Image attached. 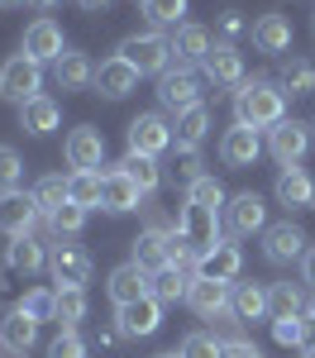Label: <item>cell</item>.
I'll list each match as a JSON object with an SVG mask.
<instances>
[{
    "instance_id": "d6986e66",
    "label": "cell",
    "mask_w": 315,
    "mask_h": 358,
    "mask_svg": "<svg viewBox=\"0 0 315 358\" xmlns=\"http://www.w3.org/2000/svg\"><path fill=\"white\" fill-rule=\"evenodd\" d=\"M200 72H205V82H215V86H239L244 82V57H239V48L225 38V43H215V48L205 53Z\"/></svg>"
},
{
    "instance_id": "6f0895ef",
    "label": "cell",
    "mask_w": 315,
    "mask_h": 358,
    "mask_svg": "<svg viewBox=\"0 0 315 358\" xmlns=\"http://www.w3.org/2000/svg\"><path fill=\"white\" fill-rule=\"evenodd\" d=\"M311 134H315V124H311Z\"/></svg>"
},
{
    "instance_id": "3957f363",
    "label": "cell",
    "mask_w": 315,
    "mask_h": 358,
    "mask_svg": "<svg viewBox=\"0 0 315 358\" xmlns=\"http://www.w3.org/2000/svg\"><path fill=\"white\" fill-rule=\"evenodd\" d=\"M0 96L10 101V106H24L34 96H43V67L34 62V57L15 53L5 67H0Z\"/></svg>"
},
{
    "instance_id": "816d5d0a",
    "label": "cell",
    "mask_w": 315,
    "mask_h": 358,
    "mask_svg": "<svg viewBox=\"0 0 315 358\" xmlns=\"http://www.w3.org/2000/svg\"><path fill=\"white\" fill-rule=\"evenodd\" d=\"M306 320H311V325H315V292H311V296H306Z\"/></svg>"
},
{
    "instance_id": "8d00e7d4",
    "label": "cell",
    "mask_w": 315,
    "mask_h": 358,
    "mask_svg": "<svg viewBox=\"0 0 315 358\" xmlns=\"http://www.w3.org/2000/svg\"><path fill=\"white\" fill-rule=\"evenodd\" d=\"M101 187H105V172H67V201L77 206H101Z\"/></svg>"
},
{
    "instance_id": "6da1fadb",
    "label": "cell",
    "mask_w": 315,
    "mask_h": 358,
    "mask_svg": "<svg viewBox=\"0 0 315 358\" xmlns=\"http://www.w3.org/2000/svg\"><path fill=\"white\" fill-rule=\"evenodd\" d=\"M286 120V91L277 82H239L234 86V124L272 129Z\"/></svg>"
},
{
    "instance_id": "5bb4252c",
    "label": "cell",
    "mask_w": 315,
    "mask_h": 358,
    "mask_svg": "<svg viewBox=\"0 0 315 358\" xmlns=\"http://www.w3.org/2000/svg\"><path fill=\"white\" fill-rule=\"evenodd\" d=\"M48 273H53L57 287H86V282H91V253L57 239L53 253H48Z\"/></svg>"
},
{
    "instance_id": "681fc988",
    "label": "cell",
    "mask_w": 315,
    "mask_h": 358,
    "mask_svg": "<svg viewBox=\"0 0 315 358\" xmlns=\"http://www.w3.org/2000/svg\"><path fill=\"white\" fill-rule=\"evenodd\" d=\"M301 277L311 282V292H315V248H306V258H301Z\"/></svg>"
},
{
    "instance_id": "f546056e",
    "label": "cell",
    "mask_w": 315,
    "mask_h": 358,
    "mask_svg": "<svg viewBox=\"0 0 315 358\" xmlns=\"http://www.w3.org/2000/svg\"><path fill=\"white\" fill-rule=\"evenodd\" d=\"M210 134V110H205V101L191 106V110L177 115V124H172V138H177V148H200Z\"/></svg>"
},
{
    "instance_id": "7dc6e473",
    "label": "cell",
    "mask_w": 315,
    "mask_h": 358,
    "mask_svg": "<svg viewBox=\"0 0 315 358\" xmlns=\"http://www.w3.org/2000/svg\"><path fill=\"white\" fill-rule=\"evenodd\" d=\"M48 358H86V339L77 330H62L53 344H48Z\"/></svg>"
},
{
    "instance_id": "44dd1931",
    "label": "cell",
    "mask_w": 315,
    "mask_h": 358,
    "mask_svg": "<svg viewBox=\"0 0 315 358\" xmlns=\"http://www.w3.org/2000/svg\"><path fill=\"white\" fill-rule=\"evenodd\" d=\"M38 325H43V320H34L29 310L15 306V310L0 320V349H10V354H29L34 339H38Z\"/></svg>"
},
{
    "instance_id": "bcb514c9",
    "label": "cell",
    "mask_w": 315,
    "mask_h": 358,
    "mask_svg": "<svg viewBox=\"0 0 315 358\" xmlns=\"http://www.w3.org/2000/svg\"><path fill=\"white\" fill-rule=\"evenodd\" d=\"M20 310H29L34 320H53V292H43V287H34L20 296Z\"/></svg>"
},
{
    "instance_id": "f35d334b",
    "label": "cell",
    "mask_w": 315,
    "mask_h": 358,
    "mask_svg": "<svg viewBox=\"0 0 315 358\" xmlns=\"http://www.w3.org/2000/svg\"><path fill=\"white\" fill-rule=\"evenodd\" d=\"M186 201H196V206H205V210H215V215H220V210L229 206L225 187H220V182L210 177V172H205L200 182H191V187H186Z\"/></svg>"
},
{
    "instance_id": "30bf717a",
    "label": "cell",
    "mask_w": 315,
    "mask_h": 358,
    "mask_svg": "<svg viewBox=\"0 0 315 358\" xmlns=\"http://www.w3.org/2000/svg\"><path fill=\"white\" fill-rule=\"evenodd\" d=\"M158 325H163V306L153 301V296L115 306V330H119V339H148V334H158Z\"/></svg>"
},
{
    "instance_id": "d590c367",
    "label": "cell",
    "mask_w": 315,
    "mask_h": 358,
    "mask_svg": "<svg viewBox=\"0 0 315 358\" xmlns=\"http://www.w3.org/2000/svg\"><path fill=\"white\" fill-rule=\"evenodd\" d=\"M119 167L139 182L143 196H153V192H158V182H163V167H158V158H148V153H124V158H119Z\"/></svg>"
},
{
    "instance_id": "52a82bcc",
    "label": "cell",
    "mask_w": 315,
    "mask_h": 358,
    "mask_svg": "<svg viewBox=\"0 0 315 358\" xmlns=\"http://www.w3.org/2000/svg\"><path fill=\"white\" fill-rule=\"evenodd\" d=\"M62 158H67L72 172H101V163H105V134L96 124H77L67 134V143H62Z\"/></svg>"
},
{
    "instance_id": "5b68a950",
    "label": "cell",
    "mask_w": 315,
    "mask_h": 358,
    "mask_svg": "<svg viewBox=\"0 0 315 358\" xmlns=\"http://www.w3.org/2000/svg\"><path fill=\"white\" fill-rule=\"evenodd\" d=\"M311 124H301V120H282V124H272L268 129V153H272V163L277 167H301V158L311 153Z\"/></svg>"
},
{
    "instance_id": "8992f818",
    "label": "cell",
    "mask_w": 315,
    "mask_h": 358,
    "mask_svg": "<svg viewBox=\"0 0 315 358\" xmlns=\"http://www.w3.org/2000/svg\"><path fill=\"white\" fill-rule=\"evenodd\" d=\"M124 143H129V153H148V158H158V153H168L177 138H172V124L163 120V115L148 110V115H134V120H129Z\"/></svg>"
},
{
    "instance_id": "ab89813d",
    "label": "cell",
    "mask_w": 315,
    "mask_h": 358,
    "mask_svg": "<svg viewBox=\"0 0 315 358\" xmlns=\"http://www.w3.org/2000/svg\"><path fill=\"white\" fill-rule=\"evenodd\" d=\"M177 354L182 358H225V339H215L210 330H191L186 339H182Z\"/></svg>"
},
{
    "instance_id": "ac0fdd59",
    "label": "cell",
    "mask_w": 315,
    "mask_h": 358,
    "mask_svg": "<svg viewBox=\"0 0 315 358\" xmlns=\"http://www.w3.org/2000/svg\"><path fill=\"white\" fill-rule=\"evenodd\" d=\"M91 86H96V91H101L105 101H124V96H129V91L139 86V72H134V67H129L124 57L115 53V57H105V62L96 67V82H91Z\"/></svg>"
},
{
    "instance_id": "b9f144b4",
    "label": "cell",
    "mask_w": 315,
    "mask_h": 358,
    "mask_svg": "<svg viewBox=\"0 0 315 358\" xmlns=\"http://www.w3.org/2000/svg\"><path fill=\"white\" fill-rule=\"evenodd\" d=\"M20 187H24V158H20L10 143H0V196L20 192Z\"/></svg>"
},
{
    "instance_id": "2e32d148",
    "label": "cell",
    "mask_w": 315,
    "mask_h": 358,
    "mask_svg": "<svg viewBox=\"0 0 315 358\" xmlns=\"http://www.w3.org/2000/svg\"><path fill=\"white\" fill-rule=\"evenodd\" d=\"M139 201H143L139 182L115 163L110 172H105V187H101V210H110V215H129V210H139Z\"/></svg>"
},
{
    "instance_id": "9a60e30c",
    "label": "cell",
    "mask_w": 315,
    "mask_h": 358,
    "mask_svg": "<svg viewBox=\"0 0 315 358\" xmlns=\"http://www.w3.org/2000/svg\"><path fill=\"white\" fill-rule=\"evenodd\" d=\"M229 282H215V277H191V287H186V306L196 310L200 320H220V315H229Z\"/></svg>"
},
{
    "instance_id": "e0dca14e",
    "label": "cell",
    "mask_w": 315,
    "mask_h": 358,
    "mask_svg": "<svg viewBox=\"0 0 315 358\" xmlns=\"http://www.w3.org/2000/svg\"><path fill=\"white\" fill-rule=\"evenodd\" d=\"M263 148H268V143L258 138V129H249V124H229L225 138H220V163L225 167H254Z\"/></svg>"
},
{
    "instance_id": "e575fe53",
    "label": "cell",
    "mask_w": 315,
    "mask_h": 358,
    "mask_svg": "<svg viewBox=\"0 0 315 358\" xmlns=\"http://www.w3.org/2000/svg\"><path fill=\"white\" fill-rule=\"evenodd\" d=\"M186 287H191V273H182V268H163V273H153L148 296H153L158 306H172V301H186Z\"/></svg>"
},
{
    "instance_id": "ee69618b",
    "label": "cell",
    "mask_w": 315,
    "mask_h": 358,
    "mask_svg": "<svg viewBox=\"0 0 315 358\" xmlns=\"http://www.w3.org/2000/svg\"><path fill=\"white\" fill-rule=\"evenodd\" d=\"M143 15L158 29H182V15H186V0H143Z\"/></svg>"
},
{
    "instance_id": "4316f807",
    "label": "cell",
    "mask_w": 315,
    "mask_h": 358,
    "mask_svg": "<svg viewBox=\"0 0 315 358\" xmlns=\"http://www.w3.org/2000/svg\"><path fill=\"white\" fill-rule=\"evenodd\" d=\"M254 48L268 57H282L291 48V20L286 15H263L254 24Z\"/></svg>"
},
{
    "instance_id": "484cf974",
    "label": "cell",
    "mask_w": 315,
    "mask_h": 358,
    "mask_svg": "<svg viewBox=\"0 0 315 358\" xmlns=\"http://www.w3.org/2000/svg\"><path fill=\"white\" fill-rule=\"evenodd\" d=\"M229 315H234L239 325L263 320V315H268V287H258V282H234V292H229Z\"/></svg>"
},
{
    "instance_id": "9c48e42d",
    "label": "cell",
    "mask_w": 315,
    "mask_h": 358,
    "mask_svg": "<svg viewBox=\"0 0 315 358\" xmlns=\"http://www.w3.org/2000/svg\"><path fill=\"white\" fill-rule=\"evenodd\" d=\"M225 229H229V239L263 234V229H268V206H263V196H258V192L229 196V206H225Z\"/></svg>"
},
{
    "instance_id": "ffe728a7",
    "label": "cell",
    "mask_w": 315,
    "mask_h": 358,
    "mask_svg": "<svg viewBox=\"0 0 315 358\" xmlns=\"http://www.w3.org/2000/svg\"><path fill=\"white\" fill-rule=\"evenodd\" d=\"M210 48H215V43H210V29L205 24H182L172 34V62H177V67H200Z\"/></svg>"
},
{
    "instance_id": "11a10c76",
    "label": "cell",
    "mask_w": 315,
    "mask_h": 358,
    "mask_svg": "<svg viewBox=\"0 0 315 358\" xmlns=\"http://www.w3.org/2000/svg\"><path fill=\"white\" fill-rule=\"evenodd\" d=\"M301 358H315V344H306V349H301Z\"/></svg>"
},
{
    "instance_id": "cb8c5ba5",
    "label": "cell",
    "mask_w": 315,
    "mask_h": 358,
    "mask_svg": "<svg viewBox=\"0 0 315 358\" xmlns=\"http://www.w3.org/2000/svg\"><path fill=\"white\" fill-rule=\"evenodd\" d=\"M272 192H277V201H282L286 210H306V206H315V182L301 172V167H282Z\"/></svg>"
},
{
    "instance_id": "74e56055",
    "label": "cell",
    "mask_w": 315,
    "mask_h": 358,
    "mask_svg": "<svg viewBox=\"0 0 315 358\" xmlns=\"http://www.w3.org/2000/svg\"><path fill=\"white\" fill-rule=\"evenodd\" d=\"M48 229H53L57 239H72V234H82V229H86V206H77V201L57 206L53 215H48Z\"/></svg>"
},
{
    "instance_id": "d6a6232c",
    "label": "cell",
    "mask_w": 315,
    "mask_h": 358,
    "mask_svg": "<svg viewBox=\"0 0 315 358\" xmlns=\"http://www.w3.org/2000/svg\"><path fill=\"white\" fill-rule=\"evenodd\" d=\"M291 315H306V292L291 282H272L268 287V320H291Z\"/></svg>"
},
{
    "instance_id": "60d3db41",
    "label": "cell",
    "mask_w": 315,
    "mask_h": 358,
    "mask_svg": "<svg viewBox=\"0 0 315 358\" xmlns=\"http://www.w3.org/2000/svg\"><path fill=\"white\" fill-rule=\"evenodd\" d=\"M34 201H38L43 220H48L57 206H67V177H57V172H53V177H43V182L34 187Z\"/></svg>"
},
{
    "instance_id": "7c38bea8",
    "label": "cell",
    "mask_w": 315,
    "mask_h": 358,
    "mask_svg": "<svg viewBox=\"0 0 315 358\" xmlns=\"http://www.w3.org/2000/svg\"><path fill=\"white\" fill-rule=\"evenodd\" d=\"M20 53L34 57L38 67H48V62H57V57L67 53V38H62V29H57L48 15H38V20L24 29V43H20Z\"/></svg>"
},
{
    "instance_id": "8fae6325",
    "label": "cell",
    "mask_w": 315,
    "mask_h": 358,
    "mask_svg": "<svg viewBox=\"0 0 315 358\" xmlns=\"http://www.w3.org/2000/svg\"><path fill=\"white\" fill-rule=\"evenodd\" d=\"M38 220H43V210H38L34 192H5L0 196V234L24 239V234H34Z\"/></svg>"
},
{
    "instance_id": "603a6c76",
    "label": "cell",
    "mask_w": 315,
    "mask_h": 358,
    "mask_svg": "<svg viewBox=\"0 0 315 358\" xmlns=\"http://www.w3.org/2000/svg\"><path fill=\"white\" fill-rule=\"evenodd\" d=\"M168 234L172 229H139V239H134V253H129V263H139L143 273H163L168 268Z\"/></svg>"
},
{
    "instance_id": "7a4b0ae2",
    "label": "cell",
    "mask_w": 315,
    "mask_h": 358,
    "mask_svg": "<svg viewBox=\"0 0 315 358\" xmlns=\"http://www.w3.org/2000/svg\"><path fill=\"white\" fill-rule=\"evenodd\" d=\"M119 57H124L139 77H163L172 67V38H163L158 29H153V34H129V38L119 43Z\"/></svg>"
},
{
    "instance_id": "9f6ffc18",
    "label": "cell",
    "mask_w": 315,
    "mask_h": 358,
    "mask_svg": "<svg viewBox=\"0 0 315 358\" xmlns=\"http://www.w3.org/2000/svg\"><path fill=\"white\" fill-rule=\"evenodd\" d=\"M153 358H182V354H177V349H168V354H153Z\"/></svg>"
},
{
    "instance_id": "f5cc1de1",
    "label": "cell",
    "mask_w": 315,
    "mask_h": 358,
    "mask_svg": "<svg viewBox=\"0 0 315 358\" xmlns=\"http://www.w3.org/2000/svg\"><path fill=\"white\" fill-rule=\"evenodd\" d=\"M29 5H38V10H53L57 0H29Z\"/></svg>"
},
{
    "instance_id": "f907efd6",
    "label": "cell",
    "mask_w": 315,
    "mask_h": 358,
    "mask_svg": "<svg viewBox=\"0 0 315 358\" xmlns=\"http://www.w3.org/2000/svg\"><path fill=\"white\" fill-rule=\"evenodd\" d=\"M77 5H82V10H105L110 0H77Z\"/></svg>"
},
{
    "instance_id": "4fadbf2b",
    "label": "cell",
    "mask_w": 315,
    "mask_h": 358,
    "mask_svg": "<svg viewBox=\"0 0 315 358\" xmlns=\"http://www.w3.org/2000/svg\"><path fill=\"white\" fill-rule=\"evenodd\" d=\"M263 258H268L272 268H286V263L306 258V234H301L291 220L268 224V229H263Z\"/></svg>"
},
{
    "instance_id": "4dcf8cb0",
    "label": "cell",
    "mask_w": 315,
    "mask_h": 358,
    "mask_svg": "<svg viewBox=\"0 0 315 358\" xmlns=\"http://www.w3.org/2000/svg\"><path fill=\"white\" fill-rule=\"evenodd\" d=\"M5 268L10 273H38V268H48V253H43V244L34 239V234H24V239H10V248H5Z\"/></svg>"
},
{
    "instance_id": "f6af8a7d",
    "label": "cell",
    "mask_w": 315,
    "mask_h": 358,
    "mask_svg": "<svg viewBox=\"0 0 315 358\" xmlns=\"http://www.w3.org/2000/svg\"><path fill=\"white\" fill-rule=\"evenodd\" d=\"M172 172L191 187V182H200L205 177V158H200V148H177V158H172Z\"/></svg>"
},
{
    "instance_id": "83f0119b",
    "label": "cell",
    "mask_w": 315,
    "mask_h": 358,
    "mask_svg": "<svg viewBox=\"0 0 315 358\" xmlns=\"http://www.w3.org/2000/svg\"><path fill=\"white\" fill-rule=\"evenodd\" d=\"M200 277H215V282H239V273H244V253H239V244H220V248H210L205 258H200Z\"/></svg>"
},
{
    "instance_id": "836d02e7",
    "label": "cell",
    "mask_w": 315,
    "mask_h": 358,
    "mask_svg": "<svg viewBox=\"0 0 315 358\" xmlns=\"http://www.w3.org/2000/svg\"><path fill=\"white\" fill-rule=\"evenodd\" d=\"M277 86H282L286 96H311L315 91V67L301 53L282 57V77H277Z\"/></svg>"
},
{
    "instance_id": "ba28073f",
    "label": "cell",
    "mask_w": 315,
    "mask_h": 358,
    "mask_svg": "<svg viewBox=\"0 0 315 358\" xmlns=\"http://www.w3.org/2000/svg\"><path fill=\"white\" fill-rule=\"evenodd\" d=\"M158 106L172 110V115L200 106V77L191 72V67H168V72L158 77Z\"/></svg>"
},
{
    "instance_id": "d4e9b609",
    "label": "cell",
    "mask_w": 315,
    "mask_h": 358,
    "mask_svg": "<svg viewBox=\"0 0 315 358\" xmlns=\"http://www.w3.org/2000/svg\"><path fill=\"white\" fill-rule=\"evenodd\" d=\"M57 124H62V106L53 96H34V101L20 106V129L24 134H53Z\"/></svg>"
},
{
    "instance_id": "680465c9",
    "label": "cell",
    "mask_w": 315,
    "mask_h": 358,
    "mask_svg": "<svg viewBox=\"0 0 315 358\" xmlns=\"http://www.w3.org/2000/svg\"><path fill=\"white\" fill-rule=\"evenodd\" d=\"M139 5H143V0H139Z\"/></svg>"
},
{
    "instance_id": "1f68e13d",
    "label": "cell",
    "mask_w": 315,
    "mask_h": 358,
    "mask_svg": "<svg viewBox=\"0 0 315 358\" xmlns=\"http://www.w3.org/2000/svg\"><path fill=\"white\" fill-rule=\"evenodd\" d=\"M53 320L62 330H77L86 320V287H53Z\"/></svg>"
},
{
    "instance_id": "c3c4849f",
    "label": "cell",
    "mask_w": 315,
    "mask_h": 358,
    "mask_svg": "<svg viewBox=\"0 0 315 358\" xmlns=\"http://www.w3.org/2000/svg\"><path fill=\"white\" fill-rule=\"evenodd\" d=\"M220 29H225L229 38H234V34H239V29H244V20H239V15H234V10H225V15H220Z\"/></svg>"
},
{
    "instance_id": "db71d44e",
    "label": "cell",
    "mask_w": 315,
    "mask_h": 358,
    "mask_svg": "<svg viewBox=\"0 0 315 358\" xmlns=\"http://www.w3.org/2000/svg\"><path fill=\"white\" fill-rule=\"evenodd\" d=\"M15 5H24V0H0V10H15Z\"/></svg>"
},
{
    "instance_id": "277c9868",
    "label": "cell",
    "mask_w": 315,
    "mask_h": 358,
    "mask_svg": "<svg viewBox=\"0 0 315 358\" xmlns=\"http://www.w3.org/2000/svg\"><path fill=\"white\" fill-rule=\"evenodd\" d=\"M177 229L186 234V244L196 248L200 258L210 253V248L225 244V229H220V215L215 210H205V206H196V201H182V215H177Z\"/></svg>"
},
{
    "instance_id": "7bdbcfd3",
    "label": "cell",
    "mask_w": 315,
    "mask_h": 358,
    "mask_svg": "<svg viewBox=\"0 0 315 358\" xmlns=\"http://www.w3.org/2000/svg\"><path fill=\"white\" fill-rule=\"evenodd\" d=\"M306 334H311V320L306 315H291V320H272V339L282 349H306Z\"/></svg>"
},
{
    "instance_id": "f1b7e54d",
    "label": "cell",
    "mask_w": 315,
    "mask_h": 358,
    "mask_svg": "<svg viewBox=\"0 0 315 358\" xmlns=\"http://www.w3.org/2000/svg\"><path fill=\"white\" fill-rule=\"evenodd\" d=\"M53 82L62 86V91H86V86L96 82V67H91L86 53H72V48H67V53L53 62Z\"/></svg>"
},
{
    "instance_id": "7402d4cb",
    "label": "cell",
    "mask_w": 315,
    "mask_h": 358,
    "mask_svg": "<svg viewBox=\"0 0 315 358\" xmlns=\"http://www.w3.org/2000/svg\"><path fill=\"white\" fill-rule=\"evenodd\" d=\"M105 287H110V301H115V306H129V301H139V296H148L153 277L143 273L139 263H119V268L110 273V282H105Z\"/></svg>"
}]
</instances>
